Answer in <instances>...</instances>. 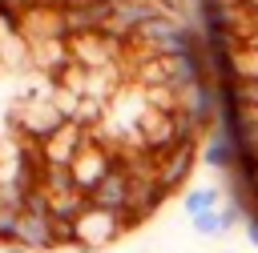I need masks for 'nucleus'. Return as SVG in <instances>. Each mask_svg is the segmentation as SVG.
Segmentation results:
<instances>
[{
  "instance_id": "obj_4",
  "label": "nucleus",
  "mask_w": 258,
  "mask_h": 253,
  "mask_svg": "<svg viewBox=\"0 0 258 253\" xmlns=\"http://www.w3.org/2000/svg\"><path fill=\"white\" fill-rule=\"evenodd\" d=\"M189 229L198 233V237H226V217H222V209H214V213H202V217H189Z\"/></svg>"
},
{
  "instance_id": "obj_5",
  "label": "nucleus",
  "mask_w": 258,
  "mask_h": 253,
  "mask_svg": "<svg viewBox=\"0 0 258 253\" xmlns=\"http://www.w3.org/2000/svg\"><path fill=\"white\" fill-rule=\"evenodd\" d=\"M242 233H246V241L258 249V209H250V213H246V221H242Z\"/></svg>"
},
{
  "instance_id": "obj_2",
  "label": "nucleus",
  "mask_w": 258,
  "mask_h": 253,
  "mask_svg": "<svg viewBox=\"0 0 258 253\" xmlns=\"http://www.w3.org/2000/svg\"><path fill=\"white\" fill-rule=\"evenodd\" d=\"M202 165H210L214 173H222V177H230L234 169H238V145L226 137V133H210L206 141H202Z\"/></svg>"
},
{
  "instance_id": "obj_3",
  "label": "nucleus",
  "mask_w": 258,
  "mask_h": 253,
  "mask_svg": "<svg viewBox=\"0 0 258 253\" xmlns=\"http://www.w3.org/2000/svg\"><path fill=\"white\" fill-rule=\"evenodd\" d=\"M222 205H226V189H218V185H198V189H189L181 197L185 217H202V213H214Z\"/></svg>"
},
{
  "instance_id": "obj_1",
  "label": "nucleus",
  "mask_w": 258,
  "mask_h": 253,
  "mask_svg": "<svg viewBox=\"0 0 258 253\" xmlns=\"http://www.w3.org/2000/svg\"><path fill=\"white\" fill-rule=\"evenodd\" d=\"M73 229H77V253H97V249L113 245V241L125 233V221H121L117 213H105V209L89 205V209L77 217Z\"/></svg>"
}]
</instances>
